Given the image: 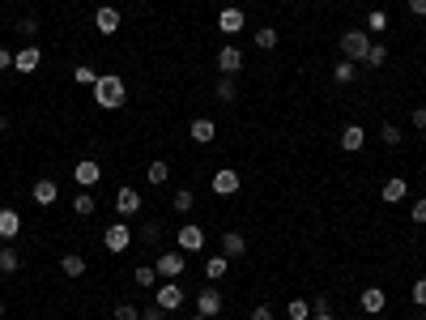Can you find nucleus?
Wrapping results in <instances>:
<instances>
[{
	"instance_id": "obj_13",
	"label": "nucleus",
	"mask_w": 426,
	"mask_h": 320,
	"mask_svg": "<svg viewBox=\"0 0 426 320\" xmlns=\"http://www.w3.org/2000/svg\"><path fill=\"white\" fill-rule=\"evenodd\" d=\"M239 171H231V167H222V171H213V192L217 196H235L239 192Z\"/></svg>"
},
{
	"instance_id": "obj_30",
	"label": "nucleus",
	"mask_w": 426,
	"mask_h": 320,
	"mask_svg": "<svg viewBox=\"0 0 426 320\" xmlns=\"http://www.w3.org/2000/svg\"><path fill=\"white\" fill-rule=\"evenodd\" d=\"M286 316H290V320H311V303H307V299H290V303H286Z\"/></svg>"
},
{
	"instance_id": "obj_4",
	"label": "nucleus",
	"mask_w": 426,
	"mask_h": 320,
	"mask_svg": "<svg viewBox=\"0 0 426 320\" xmlns=\"http://www.w3.org/2000/svg\"><path fill=\"white\" fill-rule=\"evenodd\" d=\"M217 30L226 35V39H235L239 30H247V13H243L239 5H226V9L217 13Z\"/></svg>"
},
{
	"instance_id": "obj_18",
	"label": "nucleus",
	"mask_w": 426,
	"mask_h": 320,
	"mask_svg": "<svg viewBox=\"0 0 426 320\" xmlns=\"http://www.w3.org/2000/svg\"><path fill=\"white\" fill-rule=\"evenodd\" d=\"M30 196H35V205H39V209H47V205H56L60 188H56V180H39V184L30 188Z\"/></svg>"
},
{
	"instance_id": "obj_20",
	"label": "nucleus",
	"mask_w": 426,
	"mask_h": 320,
	"mask_svg": "<svg viewBox=\"0 0 426 320\" xmlns=\"http://www.w3.org/2000/svg\"><path fill=\"white\" fill-rule=\"evenodd\" d=\"M188 133H192V141H196V145H209V141L217 137V129H213V120H209V115L192 120V124H188Z\"/></svg>"
},
{
	"instance_id": "obj_25",
	"label": "nucleus",
	"mask_w": 426,
	"mask_h": 320,
	"mask_svg": "<svg viewBox=\"0 0 426 320\" xmlns=\"http://www.w3.org/2000/svg\"><path fill=\"white\" fill-rule=\"evenodd\" d=\"M354 77H358V64H354V60H337V68H333V82H337V86H349Z\"/></svg>"
},
{
	"instance_id": "obj_1",
	"label": "nucleus",
	"mask_w": 426,
	"mask_h": 320,
	"mask_svg": "<svg viewBox=\"0 0 426 320\" xmlns=\"http://www.w3.org/2000/svg\"><path fill=\"white\" fill-rule=\"evenodd\" d=\"M94 103L103 111H119L124 103H128V86H124V77H115V73H103V77L94 82Z\"/></svg>"
},
{
	"instance_id": "obj_3",
	"label": "nucleus",
	"mask_w": 426,
	"mask_h": 320,
	"mask_svg": "<svg viewBox=\"0 0 426 320\" xmlns=\"http://www.w3.org/2000/svg\"><path fill=\"white\" fill-rule=\"evenodd\" d=\"M184 256H188V252H180V248H175V252H162V256L154 261L158 278H166V282H180V278H184V269H188V265H184Z\"/></svg>"
},
{
	"instance_id": "obj_36",
	"label": "nucleus",
	"mask_w": 426,
	"mask_h": 320,
	"mask_svg": "<svg viewBox=\"0 0 426 320\" xmlns=\"http://www.w3.org/2000/svg\"><path fill=\"white\" fill-rule=\"evenodd\" d=\"M72 77H77V86H90V90H94V82H98V73H94L90 64H77V73H72Z\"/></svg>"
},
{
	"instance_id": "obj_27",
	"label": "nucleus",
	"mask_w": 426,
	"mask_h": 320,
	"mask_svg": "<svg viewBox=\"0 0 426 320\" xmlns=\"http://www.w3.org/2000/svg\"><path fill=\"white\" fill-rule=\"evenodd\" d=\"M145 180L154 184V188H162V184L171 180V167H166V162H149V167H145Z\"/></svg>"
},
{
	"instance_id": "obj_46",
	"label": "nucleus",
	"mask_w": 426,
	"mask_h": 320,
	"mask_svg": "<svg viewBox=\"0 0 426 320\" xmlns=\"http://www.w3.org/2000/svg\"><path fill=\"white\" fill-rule=\"evenodd\" d=\"M414 129H426V107H414Z\"/></svg>"
},
{
	"instance_id": "obj_29",
	"label": "nucleus",
	"mask_w": 426,
	"mask_h": 320,
	"mask_svg": "<svg viewBox=\"0 0 426 320\" xmlns=\"http://www.w3.org/2000/svg\"><path fill=\"white\" fill-rule=\"evenodd\" d=\"M94 209H98V201H94L90 192H81V196H72V214H77V218H90Z\"/></svg>"
},
{
	"instance_id": "obj_31",
	"label": "nucleus",
	"mask_w": 426,
	"mask_h": 320,
	"mask_svg": "<svg viewBox=\"0 0 426 320\" xmlns=\"http://www.w3.org/2000/svg\"><path fill=\"white\" fill-rule=\"evenodd\" d=\"M17 269H21V261H17V252H13V248H0V274H5V278H9V274H17Z\"/></svg>"
},
{
	"instance_id": "obj_26",
	"label": "nucleus",
	"mask_w": 426,
	"mask_h": 320,
	"mask_svg": "<svg viewBox=\"0 0 426 320\" xmlns=\"http://www.w3.org/2000/svg\"><path fill=\"white\" fill-rule=\"evenodd\" d=\"M226 269H231V261H226V256H209V261H205V282L226 278Z\"/></svg>"
},
{
	"instance_id": "obj_16",
	"label": "nucleus",
	"mask_w": 426,
	"mask_h": 320,
	"mask_svg": "<svg viewBox=\"0 0 426 320\" xmlns=\"http://www.w3.org/2000/svg\"><path fill=\"white\" fill-rule=\"evenodd\" d=\"M222 256H226V261L247 256V235L243 231H226V235H222Z\"/></svg>"
},
{
	"instance_id": "obj_50",
	"label": "nucleus",
	"mask_w": 426,
	"mask_h": 320,
	"mask_svg": "<svg viewBox=\"0 0 426 320\" xmlns=\"http://www.w3.org/2000/svg\"><path fill=\"white\" fill-rule=\"evenodd\" d=\"M192 320H205V316H192Z\"/></svg>"
},
{
	"instance_id": "obj_51",
	"label": "nucleus",
	"mask_w": 426,
	"mask_h": 320,
	"mask_svg": "<svg viewBox=\"0 0 426 320\" xmlns=\"http://www.w3.org/2000/svg\"><path fill=\"white\" fill-rule=\"evenodd\" d=\"M422 141H426V129H422Z\"/></svg>"
},
{
	"instance_id": "obj_37",
	"label": "nucleus",
	"mask_w": 426,
	"mask_h": 320,
	"mask_svg": "<svg viewBox=\"0 0 426 320\" xmlns=\"http://www.w3.org/2000/svg\"><path fill=\"white\" fill-rule=\"evenodd\" d=\"M311 303V316H324V312H333V299L329 294H316V299H307Z\"/></svg>"
},
{
	"instance_id": "obj_8",
	"label": "nucleus",
	"mask_w": 426,
	"mask_h": 320,
	"mask_svg": "<svg viewBox=\"0 0 426 320\" xmlns=\"http://www.w3.org/2000/svg\"><path fill=\"white\" fill-rule=\"evenodd\" d=\"M119 26H124V17H119L115 5H103V9L94 13V30H98V35H115Z\"/></svg>"
},
{
	"instance_id": "obj_14",
	"label": "nucleus",
	"mask_w": 426,
	"mask_h": 320,
	"mask_svg": "<svg viewBox=\"0 0 426 320\" xmlns=\"http://www.w3.org/2000/svg\"><path fill=\"white\" fill-rule=\"evenodd\" d=\"M43 64V52H39V43H26V47H21V52L13 56V68L17 73H35Z\"/></svg>"
},
{
	"instance_id": "obj_34",
	"label": "nucleus",
	"mask_w": 426,
	"mask_h": 320,
	"mask_svg": "<svg viewBox=\"0 0 426 320\" xmlns=\"http://www.w3.org/2000/svg\"><path fill=\"white\" fill-rule=\"evenodd\" d=\"M17 35L26 39V43H35V39H39V17H21V21H17Z\"/></svg>"
},
{
	"instance_id": "obj_35",
	"label": "nucleus",
	"mask_w": 426,
	"mask_h": 320,
	"mask_svg": "<svg viewBox=\"0 0 426 320\" xmlns=\"http://www.w3.org/2000/svg\"><path fill=\"white\" fill-rule=\"evenodd\" d=\"M192 201H196V196H192L188 188H180V192L171 196V205H175V214H188V209H192Z\"/></svg>"
},
{
	"instance_id": "obj_40",
	"label": "nucleus",
	"mask_w": 426,
	"mask_h": 320,
	"mask_svg": "<svg viewBox=\"0 0 426 320\" xmlns=\"http://www.w3.org/2000/svg\"><path fill=\"white\" fill-rule=\"evenodd\" d=\"M115 320H141V312H137L133 303H119V308H115Z\"/></svg>"
},
{
	"instance_id": "obj_39",
	"label": "nucleus",
	"mask_w": 426,
	"mask_h": 320,
	"mask_svg": "<svg viewBox=\"0 0 426 320\" xmlns=\"http://www.w3.org/2000/svg\"><path fill=\"white\" fill-rule=\"evenodd\" d=\"M380 137H384V145H400V129H396V124H384Z\"/></svg>"
},
{
	"instance_id": "obj_2",
	"label": "nucleus",
	"mask_w": 426,
	"mask_h": 320,
	"mask_svg": "<svg viewBox=\"0 0 426 320\" xmlns=\"http://www.w3.org/2000/svg\"><path fill=\"white\" fill-rule=\"evenodd\" d=\"M103 248L115 256V252H128L133 248V227L128 223H111L107 231H103Z\"/></svg>"
},
{
	"instance_id": "obj_45",
	"label": "nucleus",
	"mask_w": 426,
	"mask_h": 320,
	"mask_svg": "<svg viewBox=\"0 0 426 320\" xmlns=\"http://www.w3.org/2000/svg\"><path fill=\"white\" fill-rule=\"evenodd\" d=\"M409 13H414V17H426V0H409Z\"/></svg>"
},
{
	"instance_id": "obj_28",
	"label": "nucleus",
	"mask_w": 426,
	"mask_h": 320,
	"mask_svg": "<svg viewBox=\"0 0 426 320\" xmlns=\"http://www.w3.org/2000/svg\"><path fill=\"white\" fill-rule=\"evenodd\" d=\"M213 94H217V103H235V98H239V86H235V77H222V82L213 86Z\"/></svg>"
},
{
	"instance_id": "obj_10",
	"label": "nucleus",
	"mask_w": 426,
	"mask_h": 320,
	"mask_svg": "<svg viewBox=\"0 0 426 320\" xmlns=\"http://www.w3.org/2000/svg\"><path fill=\"white\" fill-rule=\"evenodd\" d=\"M200 248H205V227L184 223L180 227V252H200Z\"/></svg>"
},
{
	"instance_id": "obj_53",
	"label": "nucleus",
	"mask_w": 426,
	"mask_h": 320,
	"mask_svg": "<svg viewBox=\"0 0 426 320\" xmlns=\"http://www.w3.org/2000/svg\"><path fill=\"white\" fill-rule=\"evenodd\" d=\"M103 5H111V0H103Z\"/></svg>"
},
{
	"instance_id": "obj_17",
	"label": "nucleus",
	"mask_w": 426,
	"mask_h": 320,
	"mask_svg": "<svg viewBox=\"0 0 426 320\" xmlns=\"http://www.w3.org/2000/svg\"><path fill=\"white\" fill-rule=\"evenodd\" d=\"M115 209H119L124 218L141 214V192H137V188H119V192H115Z\"/></svg>"
},
{
	"instance_id": "obj_47",
	"label": "nucleus",
	"mask_w": 426,
	"mask_h": 320,
	"mask_svg": "<svg viewBox=\"0 0 426 320\" xmlns=\"http://www.w3.org/2000/svg\"><path fill=\"white\" fill-rule=\"evenodd\" d=\"M5 68H13V56L5 52V47H0V73H5Z\"/></svg>"
},
{
	"instance_id": "obj_23",
	"label": "nucleus",
	"mask_w": 426,
	"mask_h": 320,
	"mask_svg": "<svg viewBox=\"0 0 426 320\" xmlns=\"http://www.w3.org/2000/svg\"><path fill=\"white\" fill-rule=\"evenodd\" d=\"M133 282H137L141 290H154V286H158V269H154V265H137V269H133Z\"/></svg>"
},
{
	"instance_id": "obj_43",
	"label": "nucleus",
	"mask_w": 426,
	"mask_h": 320,
	"mask_svg": "<svg viewBox=\"0 0 426 320\" xmlns=\"http://www.w3.org/2000/svg\"><path fill=\"white\" fill-rule=\"evenodd\" d=\"M414 303H418V308H426V278H418V282H414Z\"/></svg>"
},
{
	"instance_id": "obj_19",
	"label": "nucleus",
	"mask_w": 426,
	"mask_h": 320,
	"mask_svg": "<svg viewBox=\"0 0 426 320\" xmlns=\"http://www.w3.org/2000/svg\"><path fill=\"white\" fill-rule=\"evenodd\" d=\"M384 205H400V201H405V196H409V184L405 180H400V176H392V180H384Z\"/></svg>"
},
{
	"instance_id": "obj_24",
	"label": "nucleus",
	"mask_w": 426,
	"mask_h": 320,
	"mask_svg": "<svg viewBox=\"0 0 426 320\" xmlns=\"http://www.w3.org/2000/svg\"><path fill=\"white\" fill-rule=\"evenodd\" d=\"M362 64H367V68H384V64H388V47H384V43H371L367 56H362Z\"/></svg>"
},
{
	"instance_id": "obj_9",
	"label": "nucleus",
	"mask_w": 426,
	"mask_h": 320,
	"mask_svg": "<svg viewBox=\"0 0 426 320\" xmlns=\"http://www.w3.org/2000/svg\"><path fill=\"white\" fill-rule=\"evenodd\" d=\"M184 299H188V294H184V286H180V282H162V286H158V299H154V303H158L162 312H175V308H180Z\"/></svg>"
},
{
	"instance_id": "obj_42",
	"label": "nucleus",
	"mask_w": 426,
	"mask_h": 320,
	"mask_svg": "<svg viewBox=\"0 0 426 320\" xmlns=\"http://www.w3.org/2000/svg\"><path fill=\"white\" fill-rule=\"evenodd\" d=\"M166 316H171V312H162L158 303H149V308L141 312V320H166Z\"/></svg>"
},
{
	"instance_id": "obj_52",
	"label": "nucleus",
	"mask_w": 426,
	"mask_h": 320,
	"mask_svg": "<svg viewBox=\"0 0 426 320\" xmlns=\"http://www.w3.org/2000/svg\"><path fill=\"white\" fill-rule=\"evenodd\" d=\"M380 5H388V0H380Z\"/></svg>"
},
{
	"instance_id": "obj_7",
	"label": "nucleus",
	"mask_w": 426,
	"mask_h": 320,
	"mask_svg": "<svg viewBox=\"0 0 426 320\" xmlns=\"http://www.w3.org/2000/svg\"><path fill=\"white\" fill-rule=\"evenodd\" d=\"M217 312H222V294H217V286L209 282L205 290L196 294V316H205V320H213Z\"/></svg>"
},
{
	"instance_id": "obj_12",
	"label": "nucleus",
	"mask_w": 426,
	"mask_h": 320,
	"mask_svg": "<svg viewBox=\"0 0 426 320\" xmlns=\"http://www.w3.org/2000/svg\"><path fill=\"white\" fill-rule=\"evenodd\" d=\"M384 303H388V294H384V286H367V290L358 294V308H362L367 316H380V312H384Z\"/></svg>"
},
{
	"instance_id": "obj_49",
	"label": "nucleus",
	"mask_w": 426,
	"mask_h": 320,
	"mask_svg": "<svg viewBox=\"0 0 426 320\" xmlns=\"http://www.w3.org/2000/svg\"><path fill=\"white\" fill-rule=\"evenodd\" d=\"M311 320H337V316H333V312H324V316H311Z\"/></svg>"
},
{
	"instance_id": "obj_48",
	"label": "nucleus",
	"mask_w": 426,
	"mask_h": 320,
	"mask_svg": "<svg viewBox=\"0 0 426 320\" xmlns=\"http://www.w3.org/2000/svg\"><path fill=\"white\" fill-rule=\"evenodd\" d=\"M9 133V115H0V137H5Z\"/></svg>"
},
{
	"instance_id": "obj_11",
	"label": "nucleus",
	"mask_w": 426,
	"mask_h": 320,
	"mask_svg": "<svg viewBox=\"0 0 426 320\" xmlns=\"http://www.w3.org/2000/svg\"><path fill=\"white\" fill-rule=\"evenodd\" d=\"M72 180H77V188H94L98 180H103V167H98V162H72Z\"/></svg>"
},
{
	"instance_id": "obj_15",
	"label": "nucleus",
	"mask_w": 426,
	"mask_h": 320,
	"mask_svg": "<svg viewBox=\"0 0 426 320\" xmlns=\"http://www.w3.org/2000/svg\"><path fill=\"white\" fill-rule=\"evenodd\" d=\"M337 141H341V150H345V154H358L362 145H367V129H358V124H345Z\"/></svg>"
},
{
	"instance_id": "obj_5",
	"label": "nucleus",
	"mask_w": 426,
	"mask_h": 320,
	"mask_svg": "<svg viewBox=\"0 0 426 320\" xmlns=\"http://www.w3.org/2000/svg\"><path fill=\"white\" fill-rule=\"evenodd\" d=\"M213 64H217L222 77H235V73H243V52H239L235 43H226V47H222V52L213 56Z\"/></svg>"
},
{
	"instance_id": "obj_38",
	"label": "nucleus",
	"mask_w": 426,
	"mask_h": 320,
	"mask_svg": "<svg viewBox=\"0 0 426 320\" xmlns=\"http://www.w3.org/2000/svg\"><path fill=\"white\" fill-rule=\"evenodd\" d=\"M409 218H414V223H418V227H426V196H418V201H414V209H409Z\"/></svg>"
},
{
	"instance_id": "obj_44",
	"label": "nucleus",
	"mask_w": 426,
	"mask_h": 320,
	"mask_svg": "<svg viewBox=\"0 0 426 320\" xmlns=\"http://www.w3.org/2000/svg\"><path fill=\"white\" fill-rule=\"evenodd\" d=\"M252 320H273V308H269V303H260V308L252 312Z\"/></svg>"
},
{
	"instance_id": "obj_33",
	"label": "nucleus",
	"mask_w": 426,
	"mask_h": 320,
	"mask_svg": "<svg viewBox=\"0 0 426 320\" xmlns=\"http://www.w3.org/2000/svg\"><path fill=\"white\" fill-rule=\"evenodd\" d=\"M388 26H392V21H388V13H384V9H375V13L367 17V30H371V35H384Z\"/></svg>"
},
{
	"instance_id": "obj_21",
	"label": "nucleus",
	"mask_w": 426,
	"mask_h": 320,
	"mask_svg": "<svg viewBox=\"0 0 426 320\" xmlns=\"http://www.w3.org/2000/svg\"><path fill=\"white\" fill-rule=\"evenodd\" d=\"M21 231V214L17 209H0V239H17Z\"/></svg>"
},
{
	"instance_id": "obj_6",
	"label": "nucleus",
	"mask_w": 426,
	"mask_h": 320,
	"mask_svg": "<svg viewBox=\"0 0 426 320\" xmlns=\"http://www.w3.org/2000/svg\"><path fill=\"white\" fill-rule=\"evenodd\" d=\"M367 47H371L367 30H345V35H341V52H345V60H362Z\"/></svg>"
},
{
	"instance_id": "obj_22",
	"label": "nucleus",
	"mask_w": 426,
	"mask_h": 320,
	"mask_svg": "<svg viewBox=\"0 0 426 320\" xmlns=\"http://www.w3.org/2000/svg\"><path fill=\"white\" fill-rule=\"evenodd\" d=\"M60 274H64V278H81V274H86V256H77V252L60 256Z\"/></svg>"
},
{
	"instance_id": "obj_41",
	"label": "nucleus",
	"mask_w": 426,
	"mask_h": 320,
	"mask_svg": "<svg viewBox=\"0 0 426 320\" xmlns=\"http://www.w3.org/2000/svg\"><path fill=\"white\" fill-rule=\"evenodd\" d=\"M158 235H162V227H158V223H145V231H141V239H145V243H158Z\"/></svg>"
},
{
	"instance_id": "obj_32",
	"label": "nucleus",
	"mask_w": 426,
	"mask_h": 320,
	"mask_svg": "<svg viewBox=\"0 0 426 320\" xmlns=\"http://www.w3.org/2000/svg\"><path fill=\"white\" fill-rule=\"evenodd\" d=\"M256 47H260V52H273V47H278V30L260 26V30H256Z\"/></svg>"
}]
</instances>
